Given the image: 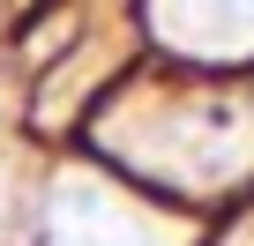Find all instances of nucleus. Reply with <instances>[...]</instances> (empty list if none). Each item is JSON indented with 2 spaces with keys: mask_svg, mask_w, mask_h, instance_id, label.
Returning <instances> with one entry per match:
<instances>
[{
  "mask_svg": "<svg viewBox=\"0 0 254 246\" xmlns=\"http://www.w3.org/2000/svg\"><path fill=\"white\" fill-rule=\"evenodd\" d=\"M45 246H135V239H127V224H105V231L82 224V231H53Z\"/></svg>",
  "mask_w": 254,
  "mask_h": 246,
  "instance_id": "f257e3e1",
  "label": "nucleus"
}]
</instances>
